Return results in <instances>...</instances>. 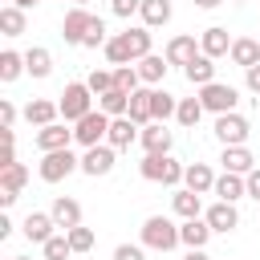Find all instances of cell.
I'll return each instance as SVG.
<instances>
[{"label": "cell", "mask_w": 260, "mask_h": 260, "mask_svg": "<svg viewBox=\"0 0 260 260\" xmlns=\"http://www.w3.org/2000/svg\"><path fill=\"white\" fill-rule=\"evenodd\" d=\"M16 195H20V191H4V187H0V207H4V211H8V207H12V203H16Z\"/></svg>", "instance_id": "obj_48"}, {"label": "cell", "mask_w": 260, "mask_h": 260, "mask_svg": "<svg viewBox=\"0 0 260 260\" xmlns=\"http://www.w3.org/2000/svg\"><path fill=\"white\" fill-rule=\"evenodd\" d=\"M175 215L179 219H199L203 215V199H199V191H191V187H183V191H175Z\"/></svg>", "instance_id": "obj_23"}, {"label": "cell", "mask_w": 260, "mask_h": 260, "mask_svg": "<svg viewBox=\"0 0 260 260\" xmlns=\"http://www.w3.org/2000/svg\"><path fill=\"white\" fill-rule=\"evenodd\" d=\"M228 57H232L240 69H248V65H256V61H260V41H256V37H236Z\"/></svg>", "instance_id": "obj_24"}, {"label": "cell", "mask_w": 260, "mask_h": 260, "mask_svg": "<svg viewBox=\"0 0 260 260\" xmlns=\"http://www.w3.org/2000/svg\"><path fill=\"white\" fill-rule=\"evenodd\" d=\"M195 4H199V8H219L223 0H195Z\"/></svg>", "instance_id": "obj_52"}, {"label": "cell", "mask_w": 260, "mask_h": 260, "mask_svg": "<svg viewBox=\"0 0 260 260\" xmlns=\"http://www.w3.org/2000/svg\"><path fill=\"white\" fill-rule=\"evenodd\" d=\"M57 106H61V118H65V122H77V118H85V114L93 110V89H89L85 81H69Z\"/></svg>", "instance_id": "obj_2"}, {"label": "cell", "mask_w": 260, "mask_h": 260, "mask_svg": "<svg viewBox=\"0 0 260 260\" xmlns=\"http://www.w3.org/2000/svg\"><path fill=\"white\" fill-rule=\"evenodd\" d=\"M12 122H16V106L4 98V102H0V126H12Z\"/></svg>", "instance_id": "obj_47"}, {"label": "cell", "mask_w": 260, "mask_h": 260, "mask_svg": "<svg viewBox=\"0 0 260 260\" xmlns=\"http://www.w3.org/2000/svg\"><path fill=\"white\" fill-rule=\"evenodd\" d=\"M167 65H171L167 57H158V53H146V57L138 61V77H142L146 85H158V81L167 77Z\"/></svg>", "instance_id": "obj_27"}, {"label": "cell", "mask_w": 260, "mask_h": 260, "mask_svg": "<svg viewBox=\"0 0 260 260\" xmlns=\"http://www.w3.org/2000/svg\"><path fill=\"white\" fill-rule=\"evenodd\" d=\"M114 260H146V256H142L138 244H118V248H114Z\"/></svg>", "instance_id": "obj_44"}, {"label": "cell", "mask_w": 260, "mask_h": 260, "mask_svg": "<svg viewBox=\"0 0 260 260\" xmlns=\"http://www.w3.org/2000/svg\"><path fill=\"white\" fill-rule=\"evenodd\" d=\"M142 244L154 248V252H171V248L183 244V240H179V228H175L167 215H150V219L142 223Z\"/></svg>", "instance_id": "obj_3"}, {"label": "cell", "mask_w": 260, "mask_h": 260, "mask_svg": "<svg viewBox=\"0 0 260 260\" xmlns=\"http://www.w3.org/2000/svg\"><path fill=\"white\" fill-rule=\"evenodd\" d=\"M28 183V167L24 162H8V167H0V187L4 191H20Z\"/></svg>", "instance_id": "obj_35"}, {"label": "cell", "mask_w": 260, "mask_h": 260, "mask_svg": "<svg viewBox=\"0 0 260 260\" xmlns=\"http://www.w3.org/2000/svg\"><path fill=\"white\" fill-rule=\"evenodd\" d=\"M138 81H142V77H138V65H118V69H114V85H118V89L134 93Z\"/></svg>", "instance_id": "obj_39"}, {"label": "cell", "mask_w": 260, "mask_h": 260, "mask_svg": "<svg viewBox=\"0 0 260 260\" xmlns=\"http://www.w3.org/2000/svg\"><path fill=\"white\" fill-rule=\"evenodd\" d=\"M199 102H203V110H211V114H232L236 102H240V93H236V85L211 81V85H199Z\"/></svg>", "instance_id": "obj_5"}, {"label": "cell", "mask_w": 260, "mask_h": 260, "mask_svg": "<svg viewBox=\"0 0 260 260\" xmlns=\"http://www.w3.org/2000/svg\"><path fill=\"white\" fill-rule=\"evenodd\" d=\"M114 150H118V146H110V142L85 146V154H81V171H85L89 179H98V175H110V171H114Z\"/></svg>", "instance_id": "obj_9"}, {"label": "cell", "mask_w": 260, "mask_h": 260, "mask_svg": "<svg viewBox=\"0 0 260 260\" xmlns=\"http://www.w3.org/2000/svg\"><path fill=\"white\" fill-rule=\"evenodd\" d=\"M195 53H203V49L195 45V37H171V41H167V53H162V57H167L171 65H187V61H191Z\"/></svg>", "instance_id": "obj_20"}, {"label": "cell", "mask_w": 260, "mask_h": 260, "mask_svg": "<svg viewBox=\"0 0 260 260\" xmlns=\"http://www.w3.org/2000/svg\"><path fill=\"white\" fill-rule=\"evenodd\" d=\"M138 16H142V24H146V28H158V24H167V20H171V0H142Z\"/></svg>", "instance_id": "obj_29"}, {"label": "cell", "mask_w": 260, "mask_h": 260, "mask_svg": "<svg viewBox=\"0 0 260 260\" xmlns=\"http://www.w3.org/2000/svg\"><path fill=\"white\" fill-rule=\"evenodd\" d=\"M8 260H24V256H8Z\"/></svg>", "instance_id": "obj_54"}, {"label": "cell", "mask_w": 260, "mask_h": 260, "mask_svg": "<svg viewBox=\"0 0 260 260\" xmlns=\"http://www.w3.org/2000/svg\"><path fill=\"white\" fill-rule=\"evenodd\" d=\"M138 8H142V0H110V12H114V16H122V20H130Z\"/></svg>", "instance_id": "obj_43"}, {"label": "cell", "mask_w": 260, "mask_h": 260, "mask_svg": "<svg viewBox=\"0 0 260 260\" xmlns=\"http://www.w3.org/2000/svg\"><path fill=\"white\" fill-rule=\"evenodd\" d=\"M102 53H106V61L110 65H130L134 57H130V49H126V41H122V32L118 37H110L106 45H102Z\"/></svg>", "instance_id": "obj_36"}, {"label": "cell", "mask_w": 260, "mask_h": 260, "mask_svg": "<svg viewBox=\"0 0 260 260\" xmlns=\"http://www.w3.org/2000/svg\"><path fill=\"white\" fill-rule=\"evenodd\" d=\"M24 118H28L32 126H49V122L61 118V106H57V102H45V98H32V102L24 106Z\"/></svg>", "instance_id": "obj_21"}, {"label": "cell", "mask_w": 260, "mask_h": 260, "mask_svg": "<svg viewBox=\"0 0 260 260\" xmlns=\"http://www.w3.org/2000/svg\"><path fill=\"white\" fill-rule=\"evenodd\" d=\"M183 187H191V191L207 195V191L215 187V175H211V167H207V162H187V171H183Z\"/></svg>", "instance_id": "obj_18"}, {"label": "cell", "mask_w": 260, "mask_h": 260, "mask_svg": "<svg viewBox=\"0 0 260 260\" xmlns=\"http://www.w3.org/2000/svg\"><path fill=\"white\" fill-rule=\"evenodd\" d=\"M244 81H248V89H252V93H260V61L244 69Z\"/></svg>", "instance_id": "obj_45"}, {"label": "cell", "mask_w": 260, "mask_h": 260, "mask_svg": "<svg viewBox=\"0 0 260 260\" xmlns=\"http://www.w3.org/2000/svg\"><path fill=\"white\" fill-rule=\"evenodd\" d=\"M8 236H12V219H8V215H0V240H8Z\"/></svg>", "instance_id": "obj_49"}, {"label": "cell", "mask_w": 260, "mask_h": 260, "mask_svg": "<svg viewBox=\"0 0 260 260\" xmlns=\"http://www.w3.org/2000/svg\"><path fill=\"white\" fill-rule=\"evenodd\" d=\"M24 69H28L32 77H49V73H53V53H49L45 45H32V49L24 53Z\"/></svg>", "instance_id": "obj_26"}, {"label": "cell", "mask_w": 260, "mask_h": 260, "mask_svg": "<svg viewBox=\"0 0 260 260\" xmlns=\"http://www.w3.org/2000/svg\"><path fill=\"white\" fill-rule=\"evenodd\" d=\"M126 118H134L138 126L154 122V114H150V89H134V93H130V110H126Z\"/></svg>", "instance_id": "obj_31"}, {"label": "cell", "mask_w": 260, "mask_h": 260, "mask_svg": "<svg viewBox=\"0 0 260 260\" xmlns=\"http://www.w3.org/2000/svg\"><path fill=\"white\" fill-rule=\"evenodd\" d=\"M110 37H106V20L102 16H93V24H89V32H85V41H81V49H102Z\"/></svg>", "instance_id": "obj_40"}, {"label": "cell", "mask_w": 260, "mask_h": 260, "mask_svg": "<svg viewBox=\"0 0 260 260\" xmlns=\"http://www.w3.org/2000/svg\"><path fill=\"white\" fill-rule=\"evenodd\" d=\"M49 211H53V219H57V228H61V232H69V228H77V223H81V203H77V199H69V195H57Z\"/></svg>", "instance_id": "obj_17"}, {"label": "cell", "mask_w": 260, "mask_h": 260, "mask_svg": "<svg viewBox=\"0 0 260 260\" xmlns=\"http://www.w3.org/2000/svg\"><path fill=\"white\" fill-rule=\"evenodd\" d=\"M20 73H28V69H24V53H12V49H4V53H0V81L8 85V81H16Z\"/></svg>", "instance_id": "obj_34"}, {"label": "cell", "mask_w": 260, "mask_h": 260, "mask_svg": "<svg viewBox=\"0 0 260 260\" xmlns=\"http://www.w3.org/2000/svg\"><path fill=\"white\" fill-rule=\"evenodd\" d=\"M41 248H45V260H69V256H73V244H69V236H65V232H61V236H53V240H45Z\"/></svg>", "instance_id": "obj_38"}, {"label": "cell", "mask_w": 260, "mask_h": 260, "mask_svg": "<svg viewBox=\"0 0 260 260\" xmlns=\"http://www.w3.org/2000/svg\"><path fill=\"white\" fill-rule=\"evenodd\" d=\"M73 142V130H65V122H49L37 130V146L41 150H65Z\"/></svg>", "instance_id": "obj_16"}, {"label": "cell", "mask_w": 260, "mask_h": 260, "mask_svg": "<svg viewBox=\"0 0 260 260\" xmlns=\"http://www.w3.org/2000/svg\"><path fill=\"white\" fill-rule=\"evenodd\" d=\"M179 240H183L187 248H203V244L211 240V223H207V219H183Z\"/></svg>", "instance_id": "obj_25"}, {"label": "cell", "mask_w": 260, "mask_h": 260, "mask_svg": "<svg viewBox=\"0 0 260 260\" xmlns=\"http://www.w3.org/2000/svg\"><path fill=\"white\" fill-rule=\"evenodd\" d=\"M57 219H53V211H28L24 215V240H32V244H45V240H53L57 232Z\"/></svg>", "instance_id": "obj_11"}, {"label": "cell", "mask_w": 260, "mask_h": 260, "mask_svg": "<svg viewBox=\"0 0 260 260\" xmlns=\"http://www.w3.org/2000/svg\"><path fill=\"white\" fill-rule=\"evenodd\" d=\"M248 134H252V126H248V118L244 114H215V138L223 142V146H244L248 142Z\"/></svg>", "instance_id": "obj_7"}, {"label": "cell", "mask_w": 260, "mask_h": 260, "mask_svg": "<svg viewBox=\"0 0 260 260\" xmlns=\"http://www.w3.org/2000/svg\"><path fill=\"white\" fill-rule=\"evenodd\" d=\"M223 171H232V175H248L252 167H256V158H252V150L248 146H223Z\"/></svg>", "instance_id": "obj_22"}, {"label": "cell", "mask_w": 260, "mask_h": 260, "mask_svg": "<svg viewBox=\"0 0 260 260\" xmlns=\"http://www.w3.org/2000/svg\"><path fill=\"white\" fill-rule=\"evenodd\" d=\"M138 142H142L146 154H171V130H167V122H146L142 134H138Z\"/></svg>", "instance_id": "obj_10"}, {"label": "cell", "mask_w": 260, "mask_h": 260, "mask_svg": "<svg viewBox=\"0 0 260 260\" xmlns=\"http://www.w3.org/2000/svg\"><path fill=\"white\" fill-rule=\"evenodd\" d=\"M183 260H207V256H203V248H191V252H187Z\"/></svg>", "instance_id": "obj_50"}, {"label": "cell", "mask_w": 260, "mask_h": 260, "mask_svg": "<svg viewBox=\"0 0 260 260\" xmlns=\"http://www.w3.org/2000/svg\"><path fill=\"white\" fill-rule=\"evenodd\" d=\"M175 110H179L175 93H167V89H150V114H154V122H167V118H175Z\"/></svg>", "instance_id": "obj_32"}, {"label": "cell", "mask_w": 260, "mask_h": 260, "mask_svg": "<svg viewBox=\"0 0 260 260\" xmlns=\"http://www.w3.org/2000/svg\"><path fill=\"white\" fill-rule=\"evenodd\" d=\"M12 4H16V8H24V12H28V8H32V4H41V0H12Z\"/></svg>", "instance_id": "obj_51"}, {"label": "cell", "mask_w": 260, "mask_h": 260, "mask_svg": "<svg viewBox=\"0 0 260 260\" xmlns=\"http://www.w3.org/2000/svg\"><path fill=\"white\" fill-rule=\"evenodd\" d=\"M106 134H110V114H102V110H89L85 118L73 122V138H77L81 146H98Z\"/></svg>", "instance_id": "obj_6"}, {"label": "cell", "mask_w": 260, "mask_h": 260, "mask_svg": "<svg viewBox=\"0 0 260 260\" xmlns=\"http://www.w3.org/2000/svg\"><path fill=\"white\" fill-rule=\"evenodd\" d=\"M0 32H4V37H20V32H24V8L4 4V8H0Z\"/></svg>", "instance_id": "obj_33"}, {"label": "cell", "mask_w": 260, "mask_h": 260, "mask_svg": "<svg viewBox=\"0 0 260 260\" xmlns=\"http://www.w3.org/2000/svg\"><path fill=\"white\" fill-rule=\"evenodd\" d=\"M236 4H244V0H236Z\"/></svg>", "instance_id": "obj_55"}, {"label": "cell", "mask_w": 260, "mask_h": 260, "mask_svg": "<svg viewBox=\"0 0 260 260\" xmlns=\"http://www.w3.org/2000/svg\"><path fill=\"white\" fill-rule=\"evenodd\" d=\"M73 4H77V0H73Z\"/></svg>", "instance_id": "obj_56"}, {"label": "cell", "mask_w": 260, "mask_h": 260, "mask_svg": "<svg viewBox=\"0 0 260 260\" xmlns=\"http://www.w3.org/2000/svg\"><path fill=\"white\" fill-rule=\"evenodd\" d=\"M203 219L211 223V232H232V228H240V211H236V203H228V199L211 203Z\"/></svg>", "instance_id": "obj_15"}, {"label": "cell", "mask_w": 260, "mask_h": 260, "mask_svg": "<svg viewBox=\"0 0 260 260\" xmlns=\"http://www.w3.org/2000/svg\"><path fill=\"white\" fill-rule=\"evenodd\" d=\"M65 236H69L73 252H89V248H93V228H81V223H77V228H69Z\"/></svg>", "instance_id": "obj_41"}, {"label": "cell", "mask_w": 260, "mask_h": 260, "mask_svg": "<svg viewBox=\"0 0 260 260\" xmlns=\"http://www.w3.org/2000/svg\"><path fill=\"white\" fill-rule=\"evenodd\" d=\"M122 41H126V49H130L134 61H142V57L150 53V28H146V24H142V28H126Z\"/></svg>", "instance_id": "obj_30"}, {"label": "cell", "mask_w": 260, "mask_h": 260, "mask_svg": "<svg viewBox=\"0 0 260 260\" xmlns=\"http://www.w3.org/2000/svg\"><path fill=\"white\" fill-rule=\"evenodd\" d=\"M98 110H102V114H110V118H122V114L130 110V93L114 85V89H106V93L98 98Z\"/></svg>", "instance_id": "obj_28"}, {"label": "cell", "mask_w": 260, "mask_h": 260, "mask_svg": "<svg viewBox=\"0 0 260 260\" xmlns=\"http://www.w3.org/2000/svg\"><path fill=\"white\" fill-rule=\"evenodd\" d=\"M199 49H203L207 57H215V61L228 57V53H232V37H228V28H223V24L203 28V32H199Z\"/></svg>", "instance_id": "obj_12"}, {"label": "cell", "mask_w": 260, "mask_h": 260, "mask_svg": "<svg viewBox=\"0 0 260 260\" xmlns=\"http://www.w3.org/2000/svg\"><path fill=\"white\" fill-rule=\"evenodd\" d=\"M175 118H179V126H199V118H203V102H199V98H183L179 110H175Z\"/></svg>", "instance_id": "obj_37"}, {"label": "cell", "mask_w": 260, "mask_h": 260, "mask_svg": "<svg viewBox=\"0 0 260 260\" xmlns=\"http://www.w3.org/2000/svg\"><path fill=\"white\" fill-rule=\"evenodd\" d=\"M183 77H187L191 85H211V81H215V57L195 53V57L183 65Z\"/></svg>", "instance_id": "obj_13"}, {"label": "cell", "mask_w": 260, "mask_h": 260, "mask_svg": "<svg viewBox=\"0 0 260 260\" xmlns=\"http://www.w3.org/2000/svg\"><path fill=\"white\" fill-rule=\"evenodd\" d=\"M244 179H248V195H252V199L260 203V167H252V171H248Z\"/></svg>", "instance_id": "obj_46"}, {"label": "cell", "mask_w": 260, "mask_h": 260, "mask_svg": "<svg viewBox=\"0 0 260 260\" xmlns=\"http://www.w3.org/2000/svg\"><path fill=\"white\" fill-rule=\"evenodd\" d=\"M219 199H228V203H236V199H244L248 195V179L244 175H232V171H223L219 179H215V187H211Z\"/></svg>", "instance_id": "obj_19"}, {"label": "cell", "mask_w": 260, "mask_h": 260, "mask_svg": "<svg viewBox=\"0 0 260 260\" xmlns=\"http://www.w3.org/2000/svg\"><path fill=\"white\" fill-rule=\"evenodd\" d=\"M77 4H81V8H85V4H89V0H77Z\"/></svg>", "instance_id": "obj_53"}, {"label": "cell", "mask_w": 260, "mask_h": 260, "mask_svg": "<svg viewBox=\"0 0 260 260\" xmlns=\"http://www.w3.org/2000/svg\"><path fill=\"white\" fill-rule=\"evenodd\" d=\"M73 171H81V158L65 146V150H45V158H41V179L45 183H61V179H69Z\"/></svg>", "instance_id": "obj_4"}, {"label": "cell", "mask_w": 260, "mask_h": 260, "mask_svg": "<svg viewBox=\"0 0 260 260\" xmlns=\"http://www.w3.org/2000/svg\"><path fill=\"white\" fill-rule=\"evenodd\" d=\"M106 142L110 146H118V150H126V146H134L138 142V122L134 118H110V134H106Z\"/></svg>", "instance_id": "obj_14"}, {"label": "cell", "mask_w": 260, "mask_h": 260, "mask_svg": "<svg viewBox=\"0 0 260 260\" xmlns=\"http://www.w3.org/2000/svg\"><path fill=\"white\" fill-rule=\"evenodd\" d=\"M138 171H142V179H150V183H162V187H179L187 167H183L179 158H171V154H146V158L138 162Z\"/></svg>", "instance_id": "obj_1"}, {"label": "cell", "mask_w": 260, "mask_h": 260, "mask_svg": "<svg viewBox=\"0 0 260 260\" xmlns=\"http://www.w3.org/2000/svg\"><path fill=\"white\" fill-rule=\"evenodd\" d=\"M85 85L93 89V98H102L106 89H114V73H106V69H93V73L85 77Z\"/></svg>", "instance_id": "obj_42"}, {"label": "cell", "mask_w": 260, "mask_h": 260, "mask_svg": "<svg viewBox=\"0 0 260 260\" xmlns=\"http://www.w3.org/2000/svg\"><path fill=\"white\" fill-rule=\"evenodd\" d=\"M89 24H93V12L81 8V4H73V8L65 12V20H61V37H65V45H81L85 32H89Z\"/></svg>", "instance_id": "obj_8"}]
</instances>
